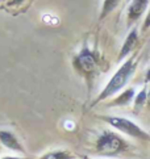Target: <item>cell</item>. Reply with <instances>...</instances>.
<instances>
[{"mask_svg":"<svg viewBox=\"0 0 150 159\" xmlns=\"http://www.w3.org/2000/svg\"><path fill=\"white\" fill-rule=\"evenodd\" d=\"M148 101H149V107H150V92H149V98H148Z\"/></svg>","mask_w":150,"mask_h":159,"instance_id":"cell-14","label":"cell"},{"mask_svg":"<svg viewBox=\"0 0 150 159\" xmlns=\"http://www.w3.org/2000/svg\"><path fill=\"white\" fill-rule=\"evenodd\" d=\"M146 5H148V2L146 0H137V2H133L130 4V7H129V13H128V16H129V22H132V21H134V20H137L138 17L141 16V13L145 11V8H146Z\"/></svg>","mask_w":150,"mask_h":159,"instance_id":"cell-6","label":"cell"},{"mask_svg":"<svg viewBox=\"0 0 150 159\" xmlns=\"http://www.w3.org/2000/svg\"><path fill=\"white\" fill-rule=\"evenodd\" d=\"M133 95H134V91L133 88H130V89H126L125 92L120 96V98H117V100L115 101V104L116 105H123V104H128L129 101L132 100V98H133Z\"/></svg>","mask_w":150,"mask_h":159,"instance_id":"cell-8","label":"cell"},{"mask_svg":"<svg viewBox=\"0 0 150 159\" xmlns=\"http://www.w3.org/2000/svg\"><path fill=\"white\" fill-rule=\"evenodd\" d=\"M117 4H119V2H105L104 3V9H103V13H101V17H104L109 11H112Z\"/></svg>","mask_w":150,"mask_h":159,"instance_id":"cell-10","label":"cell"},{"mask_svg":"<svg viewBox=\"0 0 150 159\" xmlns=\"http://www.w3.org/2000/svg\"><path fill=\"white\" fill-rule=\"evenodd\" d=\"M107 121L115 126L116 129H119L120 132H124L126 134L132 135V137L136 138H141V139H150V135L146 134L141 128H138L136 124H133L132 121L126 120V118H121V117H107Z\"/></svg>","mask_w":150,"mask_h":159,"instance_id":"cell-3","label":"cell"},{"mask_svg":"<svg viewBox=\"0 0 150 159\" xmlns=\"http://www.w3.org/2000/svg\"><path fill=\"white\" fill-rule=\"evenodd\" d=\"M149 26H150V12H149L148 17H146V20H145V24H143V29H148Z\"/></svg>","mask_w":150,"mask_h":159,"instance_id":"cell-12","label":"cell"},{"mask_svg":"<svg viewBox=\"0 0 150 159\" xmlns=\"http://www.w3.org/2000/svg\"><path fill=\"white\" fill-rule=\"evenodd\" d=\"M146 80L148 82H150V70L148 71V74H146Z\"/></svg>","mask_w":150,"mask_h":159,"instance_id":"cell-13","label":"cell"},{"mask_svg":"<svg viewBox=\"0 0 150 159\" xmlns=\"http://www.w3.org/2000/svg\"><path fill=\"white\" fill-rule=\"evenodd\" d=\"M126 147L125 141L111 132H104L97 141V151L104 155H115Z\"/></svg>","mask_w":150,"mask_h":159,"instance_id":"cell-2","label":"cell"},{"mask_svg":"<svg viewBox=\"0 0 150 159\" xmlns=\"http://www.w3.org/2000/svg\"><path fill=\"white\" fill-rule=\"evenodd\" d=\"M0 141H2V143L8 147L11 150H16V151H22V147L21 145L17 142V139L15 138V135L9 132H5V130H2L0 132Z\"/></svg>","mask_w":150,"mask_h":159,"instance_id":"cell-5","label":"cell"},{"mask_svg":"<svg viewBox=\"0 0 150 159\" xmlns=\"http://www.w3.org/2000/svg\"><path fill=\"white\" fill-rule=\"evenodd\" d=\"M136 42H137V32L136 30H132L129 33V36L126 37V41H125L124 46H123V50H121V53H120V58H124V57L134 48Z\"/></svg>","mask_w":150,"mask_h":159,"instance_id":"cell-7","label":"cell"},{"mask_svg":"<svg viewBox=\"0 0 150 159\" xmlns=\"http://www.w3.org/2000/svg\"><path fill=\"white\" fill-rule=\"evenodd\" d=\"M74 157L70 155L66 151H55V152H50V154H46L44 158L41 159H73Z\"/></svg>","mask_w":150,"mask_h":159,"instance_id":"cell-9","label":"cell"},{"mask_svg":"<svg viewBox=\"0 0 150 159\" xmlns=\"http://www.w3.org/2000/svg\"><path fill=\"white\" fill-rule=\"evenodd\" d=\"M75 63H77V66L80 70H83L86 72H91L95 69V57L88 49H84L83 52L79 54Z\"/></svg>","mask_w":150,"mask_h":159,"instance_id":"cell-4","label":"cell"},{"mask_svg":"<svg viewBox=\"0 0 150 159\" xmlns=\"http://www.w3.org/2000/svg\"><path fill=\"white\" fill-rule=\"evenodd\" d=\"M3 159H20V158H3Z\"/></svg>","mask_w":150,"mask_h":159,"instance_id":"cell-15","label":"cell"},{"mask_svg":"<svg viewBox=\"0 0 150 159\" xmlns=\"http://www.w3.org/2000/svg\"><path fill=\"white\" fill-rule=\"evenodd\" d=\"M146 101V92L145 91H142V92L137 96V99H136V105L137 107H140V105H142L143 103Z\"/></svg>","mask_w":150,"mask_h":159,"instance_id":"cell-11","label":"cell"},{"mask_svg":"<svg viewBox=\"0 0 150 159\" xmlns=\"http://www.w3.org/2000/svg\"><path fill=\"white\" fill-rule=\"evenodd\" d=\"M134 70H136V66H134L133 59H129L128 62H125V63L121 66V69L113 75L111 82L107 84L104 91H103V92L100 93V96L97 98V101H100L103 99H107V98H109V96H112L113 93H116L117 91H120L126 84V82L129 80V78L133 75Z\"/></svg>","mask_w":150,"mask_h":159,"instance_id":"cell-1","label":"cell"}]
</instances>
